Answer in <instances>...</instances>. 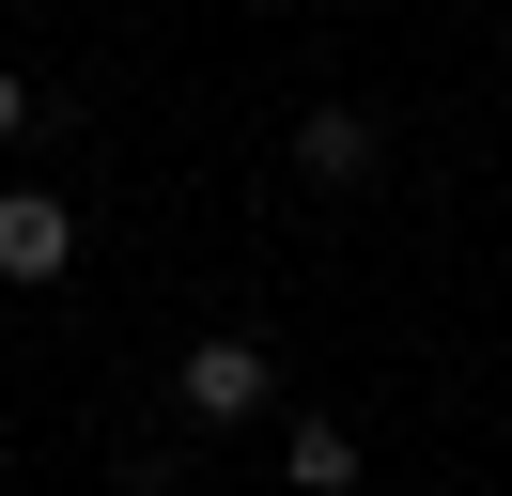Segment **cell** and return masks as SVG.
<instances>
[{
	"label": "cell",
	"instance_id": "4",
	"mask_svg": "<svg viewBox=\"0 0 512 496\" xmlns=\"http://www.w3.org/2000/svg\"><path fill=\"white\" fill-rule=\"evenodd\" d=\"M295 171L357 186V171H373V124H357V109H311V124H295Z\"/></svg>",
	"mask_w": 512,
	"mask_h": 496
},
{
	"label": "cell",
	"instance_id": "2",
	"mask_svg": "<svg viewBox=\"0 0 512 496\" xmlns=\"http://www.w3.org/2000/svg\"><path fill=\"white\" fill-rule=\"evenodd\" d=\"M63 264H78V217L47 202V186H16V202H0V279H16V295H47Z\"/></svg>",
	"mask_w": 512,
	"mask_h": 496
},
{
	"label": "cell",
	"instance_id": "3",
	"mask_svg": "<svg viewBox=\"0 0 512 496\" xmlns=\"http://www.w3.org/2000/svg\"><path fill=\"white\" fill-rule=\"evenodd\" d=\"M280 465H295V496H357V434H342V419H295Z\"/></svg>",
	"mask_w": 512,
	"mask_h": 496
},
{
	"label": "cell",
	"instance_id": "5",
	"mask_svg": "<svg viewBox=\"0 0 512 496\" xmlns=\"http://www.w3.org/2000/svg\"><path fill=\"white\" fill-rule=\"evenodd\" d=\"M0 140H32V78H16V62H0Z\"/></svg>",
	"mask_w": 512,
	"mask_h": 496
},
{
	"label": "cell",
	"instance_id": "1",
	"mask_svg": "<svg viewBox=\"0 0 512 496\" xmlns=\"http://www.w3.org/2000/svg\"><path fill=\"white\" fill-rule=\"evenodd\" d=\"M171 388H187V419H264V403H280V357H264V341H187V372H171Z\"/></svg>",
	"mask_w": 512,
	"mask_h": 496
}]
</instances>
